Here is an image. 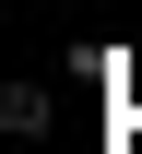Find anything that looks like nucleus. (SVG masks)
Returning a JSON list of instances; mask_svg holds the SVG:
<instances>
[{
  "label": "nucleus",
  "mask_w": 142,
  "mask_h": 154,
  "mask_svg": "<svg viewBox=\"0 0 142 154\" xmlns=\"http://www.w3.org/2000/svg\"><path fill=\"white\" fill-rule=\"evenodd\" d=\"M0 131L36 142V131H47V83H12V95H0Z\"/></svg>",
  "instance_id": "nucleus-1"
}]
</instances>
